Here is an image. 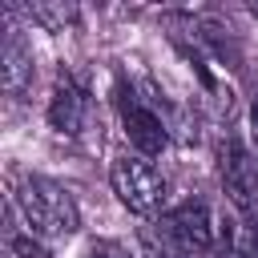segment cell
Segmentation results:
<instances>
[{
  "label": "cell",
  "mask_w": 258,
  "mask_h": 258,
  "mask_svg": "<svg viewBox=\"0 0 258 258\" xmlns=\"http://www.w3.org/2000/svg\"><path fill=\"white\" fill-rule=\"evenodd\" d=\"M12 206H16L20 222H24V230L32 238H40V242L69 238L81 226V210H77V198L69 194V185H60V181H52L44 173L16 177Z\"/></svg>",
  "instance_id": "6da1fadb"
},
{
  "label": "cell",
  "mask_w": 258,
  "mask_h": 258,
  "mask_svg": "<svg viewBox=\"0 0 258 258\" xmlns=\"http://www.w3.org/2000/svg\"><path fill=\"white\" fill-rule=\"evenodd\" d=\"M117 113H121V129H125V141L133 145V153L153 161L157 153L169 149V117L161 113V105L153 97H141L137 89H121Z\"/></svg>",
  "instance_id": "7a4b0ae2"
},
{
  "label": "cell",
  "mask_w": 258,
  "mask_h": 258,
  "mask_svg": "<svg viewBox=\"0 0 258 258\" xmlns=\"http://www.w3.org/2000/svg\"><path fill=\"white\" fill-rule=\"evenodd\" d=\"M109 181H113V194L121 198V206L133 210V214H141V218L157 214L161 202H165V177L141 153H121L109 165Z\"/></svg>",
  "instance_id": "3957f363"
},
{
  "label": "cell",
  "mask_w": 258,
  "mask_h": 258,
  "mask_svg": "<svg viewBox=\"0 0 258 258\" xmlns=\"http://www.w3.org/2000/svg\"><path fill=\"white\" fill-rule=\"evenodd\" d=\"M218 177L226 206L246 218H258V157L250 153L246 137H226L218 145Z\"/></svg>",
  "instance_id": "277c9868"
},
{
  "label": "cell",
  "mask_w": 258,
  "mask_h": 258,
  "mask_svg": "<svg viewBox=\"0 0 258 258\" xmlns=\"http://www.w3.org/2000/svg\"><path fill=\"white\" fill-rule=\"evenodd\" d=\"M157 226H161L181 250H189L194 258H210L214 246H218V218H214V210H210L202 198H189V202L165 210V214L157 218Z\"/></svg>",
  "instance_id": "5b68a950"
},
{
  "label": "cell",
  "mask_w": 258,
  "mask_h": 258,
  "mask_svg": "<svg viewBox=\"0 0 258 258\" xmlns=\"http://www.w3.org/2000/svg\"><path fill=\"white\" fill-rule=\"evenodd\" d=\"M89 113H93V101H89V89L81 85V81H73V77H56V85H52V97H48V109H44V117H48V129L52 133H60V137H81L85 133V125H89Z\"/></svg>",
  "instance_id": "8992f818"
},
{
  "label": "cell",
  "mask_w": 258,
  "mask_h": 258,
  "mask_svg": "<svg viewBox=\"0 0 258 258\" xmlns=\"http://www.w3.org/2000/svg\"><path fill=\"white\" fill-rule=\"evenodd\" d=\"M0 85H4L8 97H24L28 85H32V48L20 36V28L4 32V44H0Z\"/></svg>",
  "instance_id": "52a82bcc"
},
{
  "label": "cell",
  "mask_w": 258,
  "mask_h": 258,
  "mask_svg": "<svg viewBox=\"0 0 258 258\" xmlns=\"http://www.w3.org/2000/svg\"><path fill=\"white\" fill-rule=\"evenodd\" d=\"M4 258H48V250H44L40 238H32L28 230L8 226V230H4Z\"/></svg>",
  "instance_id": "ba28073f"
},
{
  "label": "cell",
  "mask_w": 258,
  "mask_h": 258,
  "mask_svg": "<svg viewBox=\"0 0 258 258\" xmlns=\"http://www.w3.org/2000/svg\"><path fill=\"white\" fill-rule=\"evenodd\" d=\"M28 16H32L36 24H44L48 32H64V24L77 20V8H73V4H32Z\"/></svg>",
  "instance_id": "9c48e42d"
},
{
  "label": "cell",
  "mask_w": 258,
  "mask_h": 258,
  "mask_svg": "<svg viewBox=\"0 0 258 258\" xmlns=\"http://www.w3.org/2000/svg\"><path fill=\"white\" fill-rule=\"evenodd\" d=\"M141 242H145V250H149V258H194L189 250H181L157 222L153 226H145V234H141Z\"/></svg>",
  "instance_id": "30bf717a"
},
{
  "label": "cell",
  "mask_w": 258,
  "mask_h": 258,
  "mask_svg": "<svg viewBox=\"0 0 258 258\" xmlns=\"http://www.w3.org/2000/svg\"><path fill=\"white\" fill-rule=\"evenodd\" d=\"M85 258H137L129 246H121V242H109V238H101V242H93L89 246V254Z\"/></svg>",
  "instance_id": "8fae6325"
},
{
  "label": "cell",
  "mask_w": 258,
  "mask_h": 258,
  "mask_svg": "<svg viewBox=\"0 0 258 258\" xmlns=\"http://www.w3.org/2000/svg\"><path fill=\"white\" fill-rule=\"evenodd\" d=\"M246 145H250V153L258 157V89H254L250 109H246Z\"/></svg>",
  "instance_id": "7c38bea8"
}]
</instances>
